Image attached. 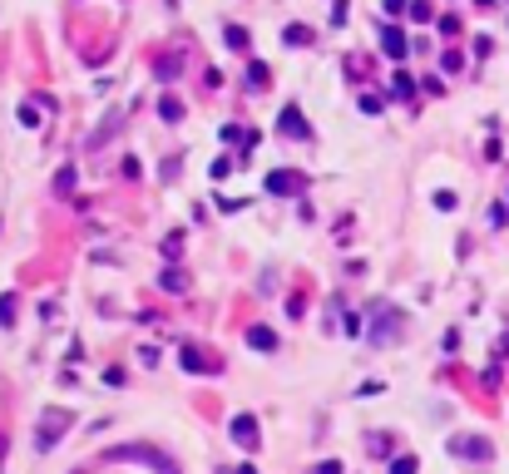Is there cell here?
<instances>
[{
    "label": "cell",
    "mask_w": 509,
    "mask_h": 474,
    "mask_svg": "<svg viewBox=\"0 0 509 474\" xmlns=\"http://www.w3.org/2000/svg\"><path fill=\"white\" fill-rule=\"evenodd\" d=\"M228 45H233V49H243V45H248V35H243L238 25H228Z\"/></svg>",
    "instance_id": "2e32d148"
},
{
    "label": "cell",
    "mask_w": 509,
    "mask_h": 474,
    "mask_svg": "<svg viewBox=\"0 0 509 474\" xmlns=\"http://www.w3.org/2000/svg\"><path fill=\"white\" fill-rule=\"evenodd\" d=\"M168 474H174V469H168Z\"/></svg>",
    "instance_id": "d6986e66"
},
{
    "label": "cell",
    "mask_w": 509,
    "mask_h": 474,
    "mask_svg": "<svg viewBox=\"0 0 509 474\" xmlns=\"http://www.w3.org/2000/svg\"><path fill=\"white\" fill-rule=\"evenodd\" d=\"M158 114H163L168 124H178V119H183V104H178L174 94H163V104H158Z\"/></svg>",
    "instance_id": "9c48e42d"
},
{
    "label": "cell",
    "mask_w": 509,
    "mask_h": 474,
    "mask_svg": "<svg viewBox=\"0 0 509 474\" xmlns=\"http://www.w3.org/2000/svg\"><path fill=\"white\" fill-rule=\"evenodd\" d=\"M450 450H455V455H470V459H489V445H485V440H450Z\"/></svg>",
    "instance_id": "5b68a950"
},
{
    "label": "cell",
    "mask_w": 509,
    "mask_h": 474,
    "mask_svg": "<svg viewBox=\"0 0 509 474\" xmlns=\"http://www.w3.org/2000/svg\"><path fill=\"white\" fill-rule=\"evenodd\" d=\"M178 65H183L178 55H174V60H158V74H163V79H174V74H178Z\"/></svg>",
    "instance_id": "9a60e30c"
},
{
    "label": "cell",
    "mask_w": 509,
    "mask_h": 474,
    "mask_svg": "<svg viewBox=\"0 0 509 474\" xmlns=\"http://www.w3.org/2000/svg\"><path fill=\"white\" fill-rule=\"evenodd\" d=\"M248 84L262 89V84H267V65H252V70H248Z\"/></svg>",
    "instance_id": "5bb4252c"
},
{
    "label": "cell",
    "mask_w": 509,
    "mask_h": 474,
    "mask_svg": "<svg viewBox=\"0 0 509 474\" xmlns=\"http://www.w3.org/2000/svg\"><path fill=\"white\" fill-rule=\"evenodd\" d=\"M277 129H282V134H292V139H312V129L302 124V109H297V104H287V109H282Z\"/></svg>",
    "instance_id": "6da1fadb"
},
{
    "label": "cell",
    "mask_w": 509,
    "mask_h": 474,
    "mask_svg": "<svg viewBox=\"0 0 509 474\" xmlns=\"http://www.w3.org/2000/svg\"><path fill=\"white\" fill-rule=\"evenodd\" d=\"M10 316H15V301H10V297H0V322H10Z\"/></svg>",
    "instance_id": "e0dca14e"
},
{
    "label": "cell",
    "mask_w": 509,
    "mask_h": 474,
    "mask_svg": "<svg viewBox=\"0 0 509 474\" xmlns=\"http://www.w3.org/2000/svg\"><path fill=\"white\" fill-rule=\"evenodd\" d=\"M233 440L252 450V445H257V420H248V415H238V420H233Z\"/></svg>",
    "instance_id": "3957f363"
},
{
    "label": "cell",
    "mask_w": 509,
    "mask_h": 474,
    "mask_svg": "<svg viewBox=\"0 0 509 474\" xmlns=\"http://www.w3.org/2000/svg\"><path fill=\"white\" fill-rule=\"evenodd\" d=\"M390 94H395V99H411V94H416V79H411L406 70H401V74H390Z\"/></svg>",
    "instance_id": "52a82bcc"
},
{
    "label": "cell",
    "mask_w": 509,
    "mask_h": 474,
    "mask_svg": "<svg viewBox=\"0 0 509 474\" xmlns=\"http://www.w3.org/2000/svg\"><path fill=\"white\" fill-rule=\"evenodd\" d=\"M381 49H386V55H390V60H401V55H406V49H411V40H406L401 30H386V35H381Z\"/></svg>",
    "instance_id": "277c9868"
},
{
    "label": "cell",
    "mask_w": 509,
    "mask_h": 474,
    "mask_svg": "<svg viewBox=\"0 0 509 474\" xmlns=\"http://www.w3.org/2000/svg\"><path fill=\"white\" fill-rule=\"evenodd\" d=\"M390 331H395V311H390V306H376V326H371L366 336L381 346V341H390Z\"/></svg>",
    "instance_id": "7a4b0ae2"
},
{
    "label": "cell",
    "mask_w": 509,
    "mask_h": 474,
    "mask_svg": "<svg viewBox=\"0 0 509 474\" xmlns=\"http://www.w3.org/2000/svg\"><path fill=\"white\" fill-rule=\"evenodd\" d=\"M282 40H287V45H307L312 30H307V25H287V30H282Z\"/></svg>",
    "instance_id": "8fae6325"
},
{
    "label": "cell",
    "mask_w": 509,
    "mask_h": 474,
    "mask_svg": "<svg viewBox=\"0 0 509 474\" xmlns=\"http://www.w3.org/2000/svg\"><path fill=\"white\" fill-rule=\"evenodd\" d=\"M75 188V168H60V178H54V193H70Z\"/></svg>",
    "instance_id": "7c38bea8"
},
{
    "label": "cell",
    "mask_w": 509,
    "mask_h": 474,
    "mask_svg": "<svg viewBox=\"0 0 509 474\" xmlns=\"http://www.w3.org/2000/svg\"><path fill=\"white\" fill-rule=\"evenodd\" d=\"M119 119H124V114H109V119H104V129H99V134H89V148H99L109 134H114V129H119Z\"/></svg>",
    "instance_id": "30bf717a"
},
{
    "label": "cell",
    "mask_w": 509,
    "mask_h": 474,
    "mask_svg": "<svg viewBox=\"0 0 509 474\" xmlns=\"http://www.w3.org/2000/svg\"><path fill=\"white\" fill-rule=\"evenodd\" d=\"M416 469H420L416 455H406V459H395V464H390V474H416Z\"/></svg>",
    "instance_id": "4fadbf2b"
},
{
    "label": "cell",
    "mask_w": 509,
    "mask_h": 474,
    "mask_svg": "<svg viewBox=\"0 0 509 474\" xmlns=\"http://www.w3.org/2000/svg\"><path fill=\"white\" fill-rule=\"evenodd\" d=\"M317 474H342V464H336V459H326V464H317Z\"/></svg>",
    "instance_id": "ac0fdd59"
},
{
    "label": "cell",
    "mask_w": 509,
    "mask_h": 474,
    "mask_svg": "<svg viewBox=\"0 0 509 474\" xmlns=\"http://www.w3.org/2000/svg\"><path fill=\"white\" fill-rule=\"evenodd\" d=\"M248 346H257V351H272V346H277V336H272L267 326H252V331H248Z\"/></svg>",
    "instance_id": "ba28073f"
},
{
    "label": "cell",
    "mask_w": 509,
    "mask_h": 474,
    "mask_svg": "<svg viewBox=\"0 0 509 474\" xmlns=\"http://www.w3.org/2000/svg\"><path fill=\"white\" fill-rule=\"evenodd\" d=\"M267 188H272V193H297L302 178H292V173H267Z\"/></svg>",
    "instance_id": "8992f818"
}]
</instances>
